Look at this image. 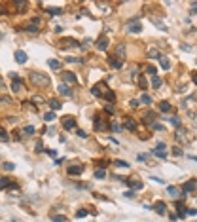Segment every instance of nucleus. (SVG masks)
Wrapping results in <instances>:
<instances>
[{"mask_svg":"<svg viewBox=\"0 0 197 222\" xmlns=\"http://www.w3.org/2000/svg\"><path fill=\"white\" fill-rule=\"evenodd\" d=\"M2 103H10V97L8 95H2Z\"/></svg>","mask_w":197,"mask_h":222,"instance_id":"57","label":"nucleus"},{"mask_svg":"<svg viewBox=\"0 0 197 222\" xmlns=\"http://www.w3.org/2000/svg\"><path fill=\"white\" fill-rule=\"evenodd\" d=\"M21 88H23V84H21L19 76L17 74H11V91H21Z\"/></svg>","mask_w":197,"mask_h":222,"instance_id":"9","label":"nucleus"},{"mask_svg":"<svg viewBox=\"0 0 197 222\" xmlns=\"http://www.w3.org/2000/svg\"><path fill=\"white\" fill-rule=\"evenodd\" d=\"M95 48L98 49V51H104V49H108V38H106V36H101V38L97 40Z\"/></svg>","mask_w":197,"mask_h":222,"instance_id":"8","label":"nucleus"},{"mask_svg":"<svg viewBox=\"0 0 197 222\" xmlns=\"http://www.w3.org/2000/svg\"><path fill=\"white\" fill-rule=\"evenodd\" d=\"M125 127H127L129 131H135V129H137V124H135L133 120H125Z\"/></svg>","mask_w":197,"mask_h":222,"instance_id":"28","label":"nucleus"},{"mask_svg":"<svg viewBox=\"0 0 197 222\" xmlns=\"http://www.w3.org/2000/svg\"><path fill=\"white\" fill-rule=\"evenodd\" d=\"M44 12H47L49 15H61V13H63L61 8H44Z\"/></svg>","mask_w":197,"mask_h":222,"instance_id":"24","label":"nucleus"},{"mask_svg":"<svg viewBox=\"0 0 197 222\" xmlns=\"http://www.w3.org/2000/svg\"><path fill=\"white\" fill-rule=\"evenodd\" d=\"M123 129V127L121 125H119L118 124V121H114V124H112V131H114V133H119V131H121Z\"/></svg>","mask_w":197,"mask_h":222,"instance_id":"41","label":"nucleus"},{"mask_svg":"<svg viewBox=\"0 0 197 222\" xmlns=\"http://www.w3.org/2000/svg\"><path fill=\"white\" fill-rule=\"evenodd\" d=\"M106 127H108L106 121H104L101 116H95V129H97V131H104Z\"/></svg>","mask_w":197,"mask_h":222,"instance_id":"10","label":"nucleus"},{"mask_svg":"<svg viewBox=\"0 0 197 222\" xmlns=\"http://www.w3.org/2000/svg\"><path fill=\"white\" fill-rule=\"evenodd\" d=\"M78 137H82V139H87V133H86V131H82V129H78Z\"/></svg>","mask_w":197,"mask_h":222,"instance_id":"51","label":"nucleus"},{"mask_svg":"<svg viewBox=\"0 0 197 222\" xmlns=\"http://www.w3.org/2000/svg\"><path fill=\"white\" fill-rule=\"evenodd\" d=\"M150 57H157V59H161V55H159L157 49H150Z\"/></svg>","mask_w":197,"mask_h":222,"instance_id":"48","label":"nucleus"},{"mask_svg":"<svg viewBox=\"0 0 197 222\" xmlns=\"http://www.w3.org/2000/svg\"><path fill=\"white\" fill-rule=\"evenodd\" d=\"M102 97L106 99L108 103H112V101H114V97H116V95H114V91H112V89H104V95H102Z\"/></svg>","mask_w":197,"mask_h":222,"instance_id":"26","label":"nucleus"},{"mask_svg":"<svg viewBox=\"0 0 197 222\" xmlns=\"http://www.w3.org/2000/svg\"><path fill=\"white\" fill-rule=\"evenodd\" d=\"M44 120H46V121H53V120H55V114H53V112H47L46 116H44Z\"/></svg>","mask_w":197,"mask_h":222,"instance_id":"45","label":"nucleus"},{"mask_svg":"<svg viewBox=\"0 0 197 222\" xmlns=\"http://www.w3.org/2000/svg\"><path fill=\"white\" fill-rule=\"evenodd\" d=\"M108 63H110V67H112V68H116V70H119V68L123 67V61H119L118 57H114V55L108 57Z\"/></svg>","mask_w":197,"mask_h":222,"instance_id":"11","label":"nucleus"},{"mask_svg":"<svg viewBox=\"0 0 197 222\" xmlns=\"http://www.w3.org/2000/svg\"><path fill=\"white\" fill-rule=\"evenodd\" d=\"M15 61L23 65V63L27 61V53H25V51H21V49H17V51H15Z\"/></svg>","mask_w":197,"mask_h":222,"instance_id":"17","label":"nucleus"},{"mask_svg":"<svg viewBox=\"0 0 197 222\" xmlns=\"http://www.w3.org/2000/svg\"><path fill=\"white\" fill-rule=\"evenodd\" d=\"M27 31L32 32V34H36V32H38V19H32V23L27 27Z\"/></svg>","mask_w":197,"mask_h":222,"instance_id":"20","label":"nucleus"},{"mask_svg":"<svg viewBox=\"0 0 197 222\" xmlns=\"http://www.w3.org/2000/svg\"><path fill=\"white\" fill-rule=\"evenodd\" d=\"M188 214H189V217H195V214H197V209H188Z\"/></svg>","mask_w":197,"mask_h":222,"instance_id":"53","label":"nucleus"},{"mask_svg":"<svg viewBox=\"0 0 197 222\" xmlns=\"http://www.w3.org/2000/svg\"><path fill=\"white\" fill-rule=\"evenodd\" d=\"M156 72H157V70H156V67H150V65H148V67H146V74H150L152 78H153V76H157Z\"/></svg>","mask_w":197,"mask_h":222,"instance_id":"36","label":"nucleus"},{"mask_svg":"<svg viewBox=\"0 0 197 222\" xmlns=\"http://www.w3.org/2000/svg\"><path fill=\"white\" fill-rule=\"evenodd\" d=\"M63 127H65L66 131H72L76 127V120L72 116H65V118H63Z\"/></svg>","mask_w":197,"mask_h":222,"instance_id":"3","label":"nucleus"},{"mask_svg":"<svg viewBox=\"0 0 197 222\" xmlns=\"http://www.w3.org/2000/svg\"><path fill=\"white\" fill-rule=\"evenodd\" d=\"M129 104H131V106H133V108H137V106H138V104H140V101H138V99H133V101H131V103H129Z\"/></svg>","mask_w":197,"mask_h":222,"instance_id":"49","label":"nucleus"},{"mask_svg":"<svg viewBox=\"0 0 197 222\" xmlns=\"http://www.w3.org/2000/svg\"><path fill=\"white\" fill-rule=\"evenodd\" d=\"M106 110H108V112L112 114V112H114V106H112V104H106Z\"/></svg>","mask_w":197,"mask_h":222,"instance_id":"58","label":"nucleus"},{"mask_svg":"<svg viewBox=\"0 0 197 222\" xmlns=\"http://www.w3.org/2000/svg\"><path fill=\"white\" fill-rule=\"evenodd\" d=\"M152 154L157 156V157H161V160H165V157H167V150H163V148H153Z\"/></svg>","mask_w":197,"mask_h":222,"instance_id":"18","label":"nucleus"},{"mask_svg":"<svg viewBox=\"0 0 197 222\" xmlns=\"http://www.w3.org/2000/svg\"><path fill=\"white\" fill-rule=\"evenodd\" d=\"M91 93H93L95 97H101V95H104V93L101 91V85H93V88H91Z\"/></svg>","mask_w":197,"mask_h":222,"instance_id":"29","label":"nucleus"},{"mask_svg":"<svg viewBox=\"0 0 197 222\" xmlns=\"http://www.w3.org/2000/svg\"><path fill=\"white\" fill-rule=\"evenodd\" d=\"M91 44H93V40H91V38H87V40H83V44H82V48H83V49H87V48H89Z\"/></svg>","mask_w":197,"mask_h":222,"instance_id":"46","label":"nucleus"},{"mask_svg":"<svg viewBox=\"0 0 197 222\" xmlns=\"http://www.w3.org/2000/svg\"><path fill=\"white\" fill-rule=\"evenodd\" d=\"M123 196H125V197H129V199H133V197H135V194H133V192H125Z\"/></svg>","mask_w":197,"mask_h":222,"instance_id":"55","label":"nucleus"},{"mask_svg":"<svg viewBox=\"0 0 197 222\" xmlns=\"http://www.w3.org/2000/svg\"><path fill=\"white\" fill-rule=\"evenodd\" d=\"M47 65L51 67L53 70H61V61H57V59H49V61H47Z\"/></svg>","mask_w":197,"mask_h":222,"instance_id":"22","label":"nucleus"},{"mask_svg":"<svg viewBox=\"0 0 197 222\" xmlns=\"http://www.w3.org/2000/svg\"><path fill=\"white\" fill-rule=\"evenodd\" d=\"M66 171H68V175H70V177H74V175H82V173H83V165H70Z\"/></svg>","mask_w":197,"mask_h":222,"instance_id":"12","label":"nucleus"},{"mask_svg":"<svg viewBox=\"0 0 197 222\" xmlns=\"http://www.w3.org/2000/svg\"><path fill=\"white\" fill-rule=\"evenodd\" d=\"M34 133V127L32 125H27L23 131H21V137H27V135H32Z\"/></svg>","mask_w":197,"mask_h":222,"instance_id":"27","label":"nucleus"},{"mask_svg":"<svg viewBox=\"0 0 197 222\" xmlns=\"http://www.w3.org/2000/svg\"><path fill=\"white\" fill-rule=\"evenodd\" d=\"M61 76H63V80H65L66 84H76V82H78L76 74H74V72H70V70H65V72H63Z\"/></svg>","mask_w":197,"mask_h":222,"instance_id":"6","label":"nucleus"},{"mask_svg":"<svg viewBox=\"0 0 197 222\" xmlns=\"http://www.w3.org/2000/svg\"><path fill=\"white\" fill-rule=\"evenodd\" d=\"M49 106H51V110H61L63 103L59 101V99H51V101H49Z\"/></svg>","mask_w":197,"mask_h":222,"instance_id":"21","label":"nucleus"},{"mask_svg":"<svg viewBox=\"0 0 197 222\" xmlns=\"http://www.w3.org/2000/svg\"><path fill=\"white\" fill-rule=\"evenodd\" d=\"M129 186H131L133 190H142V188H144V182H142V181H138V178H135V177H133L131 181H129Z\"/></svg>","mask_w":197,"mask_h":222,"instance_id":"13","label":"nucleus"},{"mask_svg":"<svg viewBox=\"0 0 197 222\" xmlns=\"http://www.w3.org/2000/svg\"><path fill=\"white\" fill-rule=\"evenodd\" d=\"M152 209L156 211L157 214H165L167 213V205H165V201H156V203L152 205Z\"/></svg>","mask_w":197,"mask_h":222,"instance_id":"7","label":"nucleus"},{"mask_svg":"<svg viewBox=\"0 0 197 222\" xmlns=\"http://www.w3.org/2000/svg\"><path fill=\"white\" fill-rule=\"evenodd\" d=\"M51 220L53 222H66V217H63V214H53Z\"/></svg>","mask_w":197,"mask_h":222,"instance_id":"34","label":"nucleus"},{"mask_svg":"<svg viewBox=\"0 0 197 222\" xmlns=\"http://www.w3.org/2000/svg\"><path fill=\"white\" fill-rule=\"evenodd\" d=\"M173 154H174V156H182V150H180V148H174Z\"/></svg>","mask_w":197,"mask_h":222,"instance_id":"54","label":"nucleus"},{"mask_svg":"<svg viewBox=\"0 0 197 222\" xmlns=\"http://www.w3.org/2000/svg\"><path fill=\"white\" fill-rule=\"evenodd\" d=\"M176 141L180 142V144H189V142L193 141V135L189 133L186 127H178V131H176Z\"/></svg>","mask_w":197,"mask_h":222,"instance_id":"1","label":"nucleus"},{"mask_svg":"<svg viewBox=\"0 0 197 222\" xmlns=\"http://www.w3.org/2000/svg\"><path fill=\"white\" fill-rule=\"evenodd\" d=\"M32 103H36V104H42V103H44V97H40V95L32 97Z\"/></svg>","mask_w":197,"mask_h":222,"instance_id":"47","label":"nucleus"},{"mask_svg":"<svg viewBox=\"0 0 197 222\" xmlns=\"http://www.w3.org/2000/svg\"><path fill=\"white\" fill-rule=\"evenodd\" d=\"M15 6H17L19 13H23V10L27 8V2H25V0H17V2H15Z\"/></svg>","mask_w":197,"mask_h":222,"instance_id":"30","label":"nucleus"},{"mask_svg":"<svg viewBox=\"0 0 197 222\" xmlns=\"http://www.w3.org/2000/svg\"><path fill=\"white\" fill-rule=\"evenodd\" d=\"M182 192H184V194H188V192H197V181H195V178L188 181L184 186H182Z\"/></svg>","mask_w":197,"mask_h":222,"instance_id":"4","label":"nucleus"},{"mask_svg":"<svg viewBox=\"0 0 197 222\" xmlns=\"http://www.w3.org/2000/svg\"><path fill=\"white\" fill-rule=\"evenodd\" d=\"M150 127H152L153 131H163V129H165V127L161 125V124H157V121H153V124H150Z\"/></svg>","mask_w":197,"mask_h":222,"instance_id":"35","label":"nucleus"},{"mask_svg":"<svg viewBox=\"0 0 197 222\" xmlns=\"http://www.w3.org/2000/svg\"><path fill=\"white\" fill-rule=\"evenodd\" d=\"M152 85H153V88H159V85H161V78L159 76H153L152 78Z\"/></svg>","mask_w":197,"mask_h":222,"instance_id":"39","label":"nucleus"},{"mask_svg":"<svg viewBox=\"0 0 197 222\" xmlns=\"http://www.w3.org/2000/svg\"><path fill=\"white\" fill-rule=\"evenodd\" d=\"M180 48L184 49V51H192V46H188V44H180Z\"/></svg>","mask_w":197,"mask_h":222,"instance_id":"50","label":"nucleus"},{"mask_svg":"<svg viewBox=\"0 0 197 222\" xmlns=\"http://www.w3.org/2000/svg\"><path fill=\"white\" fill-rule=\"evenodd\" d=\"M104 177H106V171L104 169H97L95 171V178H104Z\"/></svg>","mask_w":197,"mask_h":222,"instance_id":"38","label":"nucleus"},{"mask_svg":"<svg viewBox=\"0 0 197 222\" xmlns=\"http://www.w3.org/2000/svg\"><path fill=\"white\" fill-rule=\"evenodd\" d=\"M66 63H80V59H76V57H68Z\"/></svg>","mask_w":197,"mask_h":222,"instance_id":"52","label":"nucleus"},{"mask_svg":"<svg viewBox=\"0 0 197 222\" xmlns=\"http://www.w3.org/2000/svg\"><path fill=\"white\" fill-rule=\"evenodd\" d=\"M176 209H178V217L180 218H186V214H188V209H186V207H184V203H176Z\"/></svg>","mask_w":197,"mask_h":222,"instance_id":"16","label":"nucleus"},{"mask_svg":"<svg viewBox=\"0 0 197 222\" xmlns=\"http://www.w3.org/2000/svg\"><path fill=\"white\" fill-rule=\"evenodd\" d=\"M127 31L129 32H140V31H142V27H140V23H129Z\"/></svg>","mask_w":197,"mask_h":222,"instance_id":"19","label":"nucleus"},{"mask_svg":"<svg viewBox=\"0 0 197 222\" xmlns=\"http://www.w3.org/2000/svg\"><path fill=\"white\" fill-rule=\"evenodd\" d=\"M192 80H193V84L197 85V72H193V76H192Z\"/></svg>","mask_w":197,"mask_h":222,"instance_id":"60","label":"nucleus"},{"mask_svg":"<svg viewBox=\"0 0 197 222\" xmlns=\"http://www.w3.org/2000/svg\"><path fill=\"white\" fill-rule=\"evenodd\" d=\"M169 121H171V124H173L174 127H182V125H180V118H176V116H173Z\"/></svg>","mask_w":197,"mask_h":222,"instance_id":"40","label":"nucleus"},{"mask_svg":"<svg viewBox=\"0 0 197 222\" xmlns=\"http://www.w3.org/2000/svg\"><path fill=\"white\" fill-rule=\"evenodd\" d=\"M31 82L34 85H38V88H46V85H49V78L46 74H40V72H32L31 74Z\"/></svg>","mask_w":197,"mask_h":222,"instance_id":"2","label":"nucleus"},{"mask_svg":"<svg viewBox=\"0 0 197 222\" xmlns=\"http://www.w3.org/2000/svg\"><path fill=\"white\" fill-rule=\"evenodd\" d=\"M114 165H116V167H121V169H129V167H131L129 163H127V161H123V160H118Z\"/></svg>","mask_w":197,"mask_h":222,"instance_id":"31","label":"nucleus"},{"mask_svg":"<svg viewBox=\"0 0 197 222\" xmlns=\"http://www.w3.org/2000/svg\"><path fill=\"white\" fill-rule=\"evenodd\" d=\"M10 184H11V181H10V178H8V177H2V182H0V186H2V190H6Z\"/></svg>","mask_w":197,"mask_h":222,"instance_id":"33","label":"nucleus"},{"mask_svg":"<svg viewBox=\"0 0 197 222\" xmlns=\"http://www.w3.org/2000/svg\"><path fill=\"white\" fill-rule=\"evenodd\" d=\"M192 160H195V161H197V157H195V156H192Z\"/></svg>","mask_w":197,"mask_h":222,"instance_id":"61","label":"nucleus"},{"mask_svg":"<svg viewBox=\"0 0 197 222\" xmlns=\"http://www.w3.org/2000/svg\"><path fill=\"white\" fill-rule=\"evenodd\" d=\"M157 108H159L161 112H171V104H169L167 101H161V103L157 104Z\"/></svg>","mask_w":197,"mask_h":222,"instance_id":"23","label":"nucleus"},{"mask_svg":"<svg viewBox=\"0 0 197 222\" xmlns=\"http://www.w3.org/2000/svg\"><path fill=\"white\" fill-rule=\"evenodd\" d=\"M76 217H78V218H83V217H87V209H80L78 213H76Z\"/></svg>","mask_w":197,"mask_h":222,"instance_id":"43","label":"nucleus"},{"mask_svg":"<svg viewBox=\"0 0 197 222\" xmlns=\"http://www.w3.org/2000/svg\"><path fill=\"white\" fill-rule=\"evenodd\" d=\"M36 152H44V150H42V142L40 141L36 142Z\"/></svg>","mask_w":197,"mask_h":222,"instance_id":"56","label":"nucleus"},{"mask_svg":"<svg viewBox=\"0 0 197 222\" xmlns=\"http://www.w3.org/2000/svg\"><path fill=\"white\" fill-rule=\"evenodd\" d=\"M118 55H119V59H125V46L123 44L118 46Z\"/></svg>","mask_w":197,"mask_h":222,"instance_id":"32","label":"nucleus"},{"mask_svg":"<svg viewBox=\"0 0 197 222\" xmlns=\"http://www.w3.org/2000/svg\"><path fill=\"white\" fill-rule=\"evenodd\" d=\"M167 192H169V196H173V197H180V199H182V192H180V188H176V186H169Z\"/></svg>","mask_w":197,"mask_h":222,"instance_id":"14","label":"nucleus"},{"mask_svg":"<svg viewBox=\"0 0 197 222\" xmlns=\"http://www.w3.org/2000/svg\"><path fill=\"white\" fill-rule=\"evenodd\" d=\"M59 44H61V48H72V46H80V42L76 38H61Z\"/></svg>","mask_w":197,"mask_h":222,"instance_id":"5","label":"nucleus"},{"mask_svg":"<svg viewBox=\"0 0 197 222\" xmlns=\"http://www.w3.org/2000/svg\"><path fill=\"white\" fill-rule=\"evenodd\" d=\"M159 65H161V68L169 70V68H171V61H169L167 57H161V59H159Z\"/></svg>","mask_w":197,"mask_h":222,"instance_id":"25","label":"nucleus"},{"mask_svg":"<svg viewBox=\"0 0 197 222\" xmlns=\"http://www.w3.org/2000/svg\"><path fill=\"white\" fill-rule=\"evenodd\" d=\"M13 169H15V165H13V163H10V161L4 163V171H13Z\"/></svg>","mask_w":197,"mask_h":222,"instance_id":"44","label":"nucleus"},{"mask_svg":"<svg viewBox=\"0 0 197 222\" xmlns=\"http://www.w3.org/2000/svg\"><path fill=\"white\" fill-rule=\"evenodd\" d=\"M140 103H144V104H150V103H152V97L148 95V93H144V95L140 97Z\"/></svg>","mask_w":197,"mask_h":222,"instance_id":"37","label":"nucleus"},{"mask_svg":"<svg viewBox=\"0 0 197 222\" xmlns=\"http://www.w3.org/2000/svg\"><path fill=\"white\" fill-rule=\"evenodd\" d=\"M59 93H61V95H65V97H72V91H70L68 89V85L66 84H59Z\"/></svg>","mask_w":197,"mask_h":222,"instance_id":"15","label":"nucleus"},{"mask_svg":"<svg viewBox=\"0 0 197 222\" xmlns=\"http://www.w3.org/2000/svg\"><path fill=\"white\" fill-rule=\"evenodd\" d=\"M138 85H140V89H146V80H144V76H138Z\"/></svg>","mask_w":197,"mask_h":222,"instance_id":"42","label":"nucleus"},{"mask_svg":"<svg viewBox=\"0 0 197 222\" xmlns=\"http://www.w3.org/2000/svg\"><path fill=\"white\" fill-rule=\"evenodd\" d=\"M2 141H4V142L8 141V133H6V131H2Z\"/></svg>","mask_w":197,"mask_h":222,"instance_id":"59","label":"nucleus"}]
</instances>
